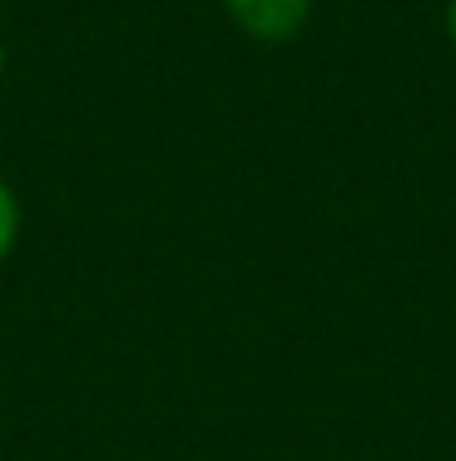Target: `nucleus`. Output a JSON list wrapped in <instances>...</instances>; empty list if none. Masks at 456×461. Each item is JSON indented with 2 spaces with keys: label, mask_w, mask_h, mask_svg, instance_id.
I'll list each match as a JSON object with an SVG mask.
<instances>
[{
  "label": "nucleus",
  "mask_w": 456,
  "mask_h": 461,
  "mask_svg": "<svg viewBox=\"0 0 456 461\" xmlns=\"http://www.w3.org/2000/svg\"><path fill=\"white\" fill-rule=\"evenodd\" d=\"M13 238H18V202H13L9 184H0V260L9 256Z\"/></svg>",
  "instance_id": "obj_2"
},
{
  "label": "nucleus",
  "mask_w": 456,
  "mask_h": 461,
  "mask_svg": "<svg viewBox=\"0 0 456 461\" xmlns=\"http://www.w3.org/2000/svg\"><path fill=\"white\" fill-rule=\"evenodd\" d=\"M308 5L313 0H228L237 27L255 41H291L308 18Z\"/></svg>",
  "instance_id": "obj_1"
},
{
  "label": "nucleus",
  "mask_w": 456,
  "mask_h": 461,
  "mask_svg": "<svg viewBox=\"0 0 456 461\" xmlns=\"http://www.w3.org/2000/svg\"><path fill=\"white\" fill-rule=\"evenodd\" d=\"M448 36H452V45H456V0L448 5Z\"/></svg>",
  "instance_id": "obj_3"
},
{
  "label": "nucleus",
  "mask_w": 456,
  "mask_h": 461,
  "mask_svg": "<svg viewBox=\"0 0 456 461\" xmlns=\"http://www.w3.org/2000/svg\"><path fill=\"white\" fill-rule=\"evenodd\" d=\"M0 68H4V50H0Z\"/></svg>",
  "instance_id": "obj_4"
}]
</instances>
